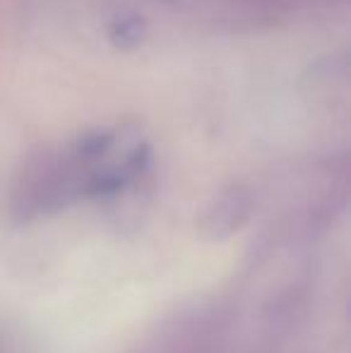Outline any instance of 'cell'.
Returning a JSON list of instances; mask_svg holds the SVG:
<instances>
[{
    "mask_svg": "<svg viewBox=\"0 0 351 353\" xmlns=\"http://www.w3.org/2000/svg\"><path fill=\"white\" fill-rule=\"evenodd\" d=\"M253 210V192L243 185H231L226 188L224 192H219L214 202L210 205V212H207V226L212 231L217 228H236L241 221Z\"/></svg>",
    "mask_w": 351,
    "mask_h": 353,
    "instance_id": "1",
    "label": "cell"
},
{
    "mask_svg": "<svg viewBox=\"0 0 351 353\" xmlns=\"http://www.w3.org/2000/svg\"><path fill=\"white\" fill-rule=\"evenodd\" d=\"M145 39H147V24L145 19L135 17V14H118L108 24V41H113V46L123 48V51H130V48L140 46Z\"/></svg>",
    "mask_w": 351,
    "mask_h": 353,
    "instance_id": "2",
    "label": "cell"
},
{
    "mask_svg": "<svg viewBox=\"0 0 351 353\" xmlns=\"http://www.w3.org/2000/svg\"><path fill=\"white\" fill-rule=\"evenodd\" d=\"M310 77L320 84H351V46L315 63Z\"/></svg>",
    "mask_w": 351,
    "mask_h": 353,
    "instance_id": "3",
    "label": "cell"
}]
</instances>
